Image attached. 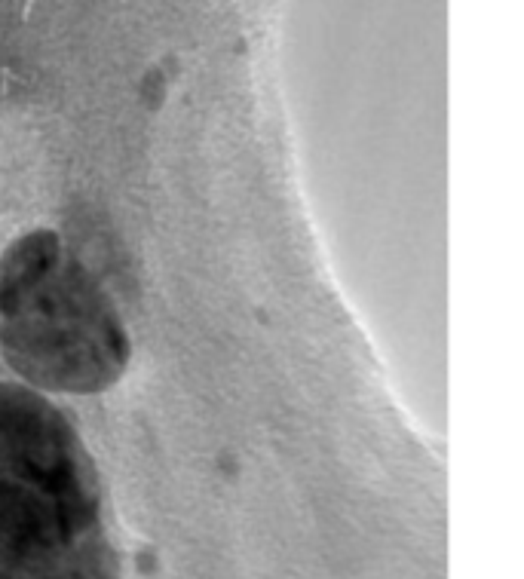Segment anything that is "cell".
Segmentation results:
<instances>
[{"mask_svg": "<svg viewBox=\"0 0 524 579\" xmlns=\"http://www.w3.org/2000/svg\"><path fill=\"white\" fill-rule=\"evenodd\" d=\"M0 356L31 390L92 396L126 374L132 341L105 285L37 227L0 255Z\"/></svg>", "mask_w": 524, "mask_h": 579, "instance_id": "cell-1", "label": "cell"}, {"mask_svg": "<svg viewBox=\"0 0 524 579\" xmlns=\"http://www.w3.org/2000/svg\"><path fill=\"white\" fill-rule=\"evenodd\" d=\"M99 472L77 426L25 383H0V546H68L99 518Z\"/></svg>", "mask_w": 524, "mask_h": 579, "instance_id": "cell-2", "label": "cell"}]
</instances>
